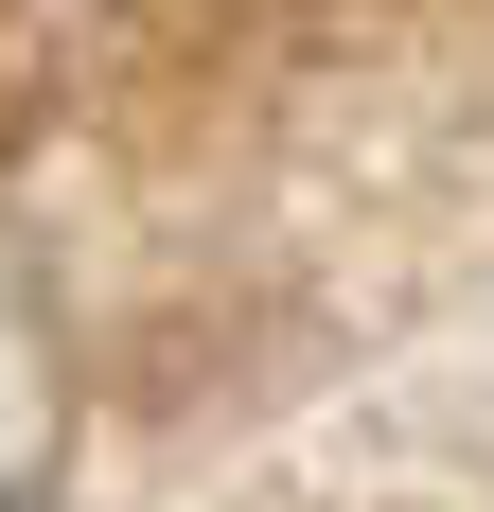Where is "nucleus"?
<instances>
[{"instance_id":"nucleus-1","label":"nucleus","mask_w":494,"mask_h":512,"mask_svg":"<svg viewBox=\"0 0 494 512\" xmlns=\"http://www.w3.org/2000/svg\"><path fill=\"white\" fill-rule=\"evenodd\" d=\"M36 442H53V389H36V354H18V318H0V512H18Z\"/></svg>"}]
</instances>
